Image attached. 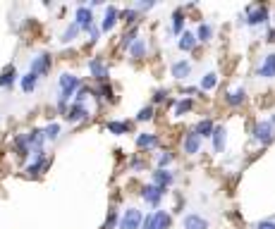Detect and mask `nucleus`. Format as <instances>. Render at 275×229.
<instances>
[{
  "mask_svg": "<svg viewBox=\"0 0 275 229\" xmlns=\"http://www.w3.org/2000/svg\"><path fill=\"white\" fill-rule=\"evenodd\" d=\"M254 141L261 146H270L275 141V127L270 124V119H261L254 124Z\"/></svg>",
  "mask_w": 275,
  "mask_h": 229,
  "instance_id": "f257e3e1",
  "label": "nucleus"
},
{
  "mask_svg": "<svg viewBox=\"0 0 275 229\" xmlns=\"http://www.w3.org/2000/svg\"><path fill=\"white\" fill-rule=\"evenodd\" d=\"M268 19H270V12H268L266 5H251L247 10V22L249 27H261V24H266Z\"/></svg>",
  "mask_w": 275,
  "mask_h": 229,
  "instance_id": "f03ea898",
  "label": "nucleus"
},
{
  "mask_svg": "<svg viewBox=\"0 0 275 229\" xmlns=\"http://www.w3.org/2000/svg\"><path fill=\"white\" fill-rule=\"evenodd\" d=\"M141 222H144V215L139 208H127L120 217V229H141Z\"/></svg>",
  "mask_w": 275,
  "mask_h": 229,
  "instance_id": "7ed1b4c3",
  "label": "nucleus"
},
{
  "mask_svg": "<svg viewBox=\"0 0 275 229\" xmlns=\"http://www.w3.org/2000/svg\"><path fill=\"white\" fill-rule=\"evenodd\" d=\"M50 64H53L50 53H38V55L31 60V69H29V72L36 74L38 79H41V77H46V74L50 72Z\"/></svg>",
  "mask_w": 275,
  "mask_h": 229,
  "instance_id": "20e7f679",
  "label": "nucleus"
},
{
  "mask_svg": "<svg viewBox=\"0 0 275 229\" xmlns=\"http://www.w3.org/2000/svg\"><path fill=\"white\" fill-rule=\"evenodd\" d=\"M163 196H165V189H160L156 184H146V186L141 189V198H144L151 208H158L160 201H163Z\"/></svg>",
  "mask_w": 275,
  "mask_h": 229,
  "instance_id": "39448f33",
  "label": "nucleus"
},
{
  "mask_svg": "<svg viewBox=\"0 0 275 229\" xmlns=\"http://www.w3.org/2000/svg\"><path fill=\"white\" fill-rule=\"evenodd\" d=\"M74 24L79 27V31H89V29L96 24L93 12L86 8V5H79V8H77V15H74Z\"/></svg>",
  "mask_w": 275,
  "mask_h": 229,
  "instance_id": "423d86ee",
  "label": "nucleus"
},
{
  "mask_svg": "<svg viewBox=\"0 0 275 229\" xmlns=\"http://www.w3.org/2000/svg\"><path fill=\"white\" fill-rule=\"evenodd\" d=\"M89 115H91V112H89V108H86V105H82V103H74L72 108L67 110L65 119H67L70 124H77V122H86V119H89Z\"/></svg>",
  "mask_w": 275,
  "mask_h": 229,
  "instance_id": "0eeeda50",
  "label": "nucleus"
},
{
  "mask_svg": "<svg viewBox=\"0 0 275 229\" xmlns=\"http://www.w3.org/2000/svg\"><path fill=\"white\" fill-rule=\"evenodd\" d=\"M182 148L187 156H196V153L201 150V136H199L194 129L187 131V134H184V141H182Z\"/></svg>",
  "mask_w": 275,
  "mask_h": 229,
  "instance_id": "6e6552de",
  "label": "nucleus"
},
{
  "mask_svg": "<svg viewBox=\"0 0 275 229\" xmlns=\"http://www.w3.org/2000/svg\"><path fill=\"white\" fill-rule=\"evenodd\" d=\"M89 72H91V77L96 79V82H108V67H105V62H103L101 57H93V60H89Z\"/></svg>",
  "mask_w": 275,
  "mask_h": 229,
  "instance_id": "1a4fd4ad",
  "label": "nucleus"
},
{
  "mask_svg": "<svg viewBox=\"0 0 275 229\" xmlns=\"http://www.w3.org/2000/svg\"><path fill=\"white\" fill-rule=\"evenodd\" d=\"M258 77L261 79H275V53H268L263 62L258 64Z\"/></svg>",
  "mask_w": 275,
  "mask_h": 229,
  "instance_id": "9d476101",
  "label": "nucleus"
},
{
  "mask_svg": "<svg viewBox=\"0 0 275 229\" xmlns=\"http://www.w3.org/2000/svg\"><path fill=\"white\" fill-rule=\"evenodd\" d=\"M175 182V174L170 170H156V172L151 174V184H156L160 189H168V186H173Z\"/></svg>",
  "mask_w": 275,
  "mask_h": 229,
  "instance_id": "9b49d317",
  "label": "nucleus"
},
{
  "mask_svg": "<svg viewBox=\"0 0 275 229\" xmlns=\"http://www.w3.org/2000/svg\"><path fill=\"white\" fill-rule=\"evenodd\" d=\"M182 229H208V220L196 212H189V215H184Z\"/></svg>",
  "mask_w": 275,
  "mask_h": 229,
  "instance_id": "f8f14e48",
  "label": "nucleus"
},
{
  "mask_svg": "<svg viewBox=\"0 0 275 229\" xmlns=\"http://www.w3.org/2000/svg\"><path fill=\"white\" fill-rule=\"evenodd\" d=\"M213 153H223L225 150V143H228V129L225 127H215L213 129Z\"/></svg>",
  "mask_w": 275,
  "mask_h": 229,
  "instance_id": "ddd939ff",
  "label": "nucleus"
},
{
  "mask_svg": "<svg viewBox=\"0 0 275 229\" xmlns=\"http://www.w3.org/2000/svg\"><path fill=\"white\" fill-rule=\"evenodd\" d=\"M118 19H120V10L115 5H108L105 8V17L101 22V31H113V27L118 24Z\"/></svg>",
  "mask_w": 275,
  "mask_h": 229,
  "instance_id": "4468645a",
  "label": "nucleus"
},
{
  "mask_svg": "<svg viewBox=\"0 0 275 229\" xmlns=\"http://www.w3.org/2000/svg\"><path fill=\"white\" fill-rule=\"evenodd\" d=\"M170 74H173L175 79H187L189 74H192V62L189 60H177V62H173V67H170Z\"/></svg>",
  "mask_w": 275,
  "mask_h": 229,
  "instance_id": "2eb2a0df",
  "label": "nucleus"
},
{
  "mask_svg": "<svg viewBox=\"0 0 275 229\" xmlns=\"http://www.w3.org/2000/svg\"><path fill=\"white\" fill-rule=\"evenodd\" d=\"M151 229H170V212L165 210L151 212Z\"/></svg>",
  "mask_w": 275,
  "mask_h": 229,
  "instance_id": "dca6fc26",
  "label": "nucleus"
},
{
  "mask_svg": "<svg viewBox=\"0 0 275 229\" xmlns=\"http://www.w3.org/2000/svg\"><path fill=\"white\" fill-rule=\"evenodd\" d=\"M225 101H228L230 108H239V105H244V103H247V89L239 86V89H235V91H230Z\"/></svg>",
  "mask_w": 275,
  "mask_h": 229,
  "instance_id": "f3484780",
  "label": "nucleus"
},
{
  "mask_svg": "<svg viewBox=\"0 0 275 229\" xmlns=\"http://www.w3.org/2000/svg\"><path fill=\"white\" fill-rule=\"evenodd\" d=\"M15 82H17V69H15V64H8L0 72V89H10V86H15Z\"/></svg>",
  "mask_w": 275,
  "mask_h": 229,
  "instance_id": "a211bd4d",
  "label": "nucleus"
},
{
  "mask_svg": "<svg viewBox=\"0 0 275 229\" xmlns=\"http://www.w3.org/2000/svg\"><path fill=\"white\" fill-rule=\"evenodd\" d=\"M196 34H192V31H184L182 36H180V41H177V48L182 50V53H192L194 48H196Z\"/></svg>",
  "mask_w": 275,
  "mask_h": 229,
  "instance_id": "6ab92c4d",
  "label": "nucleus"
},
{
  "mask_svg": "<svg viewBox=\"0 0 275 229\" xmlns=\"http://www.w3.org/2000/svg\"><path fill=\"white\" fill-rule=\"evenodd\" d=\"M170 29H173L175 36H182L184 34V10L177 8L173 12V22H170Z\"/></svg>",
  "mask_w": 275,
  "mask_h": 229,
  "instance_id": "aec40b11",
  "label": "nucleus"
},
{
  "mask_svg": "<svg viewBox=\"0 0 275 229\" xmlns=\"http://www.w3.org/2000/svg\"><path fill=\"white\" fill-rule=\"evenodd\" d=\"M158 143H160V138H158V134H139V136H137V148H141V150H148V148H156Z\"/></svg>",
  "mask_w": 275,
  "mask_h": 229,
  "instance_id": "412c9836",
  "label": "nucleus"
},
{
  "mask_svg": "<svg viewBox=\"0 0 275 229\" xmlns=\"http://www.w3.org/2000/svg\"><path fill=\"white\" fill-rule=\"evenodd\" d=\"M127 50H129V55L134 57V60H141V57H146L148 46H146V41H144V38H137V41H134Z\"/></svg>",
  "mask_w": 275,
  "mask_h": 229,
  "instance_id": "4be33fe9",
  "label": "nucleus"
},
{
  "mask_svg": "<svg viewBox=\"0 0 275 229\" xmlns=\"http://www.w3.org/2000/svg\"><path fill=\"white\" fill-rule=\"evenodd\" d=\"M110 134H115V136H122V134H127L129 131V122H122V119H110L108 124H105Z\"/></svg>",
  "mask_w": 275,
  "mask_h": 229,
  "instance_id": "5701e85b",
  "label": "nucleus"
},
{
  "mask_svg": "<svg viewBox=\"0 0 275 229\" xmlns=\"http://www.w3.org/2000/svg\"><path fill=\"white\" fill-rule=\"evenodd\" d=\"M213 129H215L213 119H201V122L194 127V131H196V134H199L201 138H211V136H213Z\"/></svg>",
  "mask_w": 275,
  "mask_h": 229,
  "instance_id": "b1692460",
  "label": "nucleus"
},
{
  "mask_svg": "<svg viewBox=\"0 0 275 229\" xmlns=\"http://www.w3.org/2000/svg\"><path fill=\"white\" fill-rule=\"evenodd\" d=\"M215 86H218V74H215V72H206V74H203L199 89H201V91H213Z\"/></svg>",
  "mask_w": 275,
  "mask_h": 229,
  "instance_id": "393cba45",
  "label": "nucleus"
},
{
  "mask_svg": "<svg viewBox=\"0 0 275 229\" xmlns=\"http://www.w3.org/2000/svg\"><path fill=\"white\" fill-rule=\"evenodd\" d=\"M211 38H213V27L208 24V22H201V24H199V29H196V41L208 43Z\"/></svg>",
  "mask_w": 275,
  "mask_h": 229,
  "instance_id": "a878e982",
  "label": "nucleus"
},
{
  "mask_svg": "<svg viewBox=\"0 0 275 229\" xmlns=\"http://www.w3.org/2000/svg\"><path fill=\"white\" fill-rule=\"evenodd\" d=\"M36 82H38L36 74L27 72L24 77H22V79H19V86H22V91H24V93H31L34 89H36Z\"/></svg>",
  "mask_w": 275,
  "mask_h": 229,
  "instance_id": "bb28decb",
  "label": "nucleus"
},
{
  "mask_svg": "<svg viewBox=\"0 0 275 229\" xmlns=\"http://www.w3.org/2000/svg\"><path fill=\"white\" fill-rule=\"evenodd\" d=\"M194 108V101L192 98H182V101H177L175 103V117H182V115H187V112H192Z\"/></svg>",
  "mask_w": 275,
  "mask_h": 229,
  "instance_id": "cd10ccee",
  "label": "nucleus"
},
{
  "mask_svg": "<svg viewBox=\"0 0 275 229\" xmlns=\"http://www.w3.org/2000/svg\"><path fill=\"white\" fill-rule=\"evenodd\" d=\"M93 96H96V98H98V96H103V98H105L108 103H115V101H118V98H115V91H113V86H110L108 82H103L101 86H98V91H93Z\"/></svg>",
  "mask_w": 275,
  "mask_h": 229,
  "instance_id": "c85d7f7f",
  "label": "nucleus"
},
{
  "mask_svg": "<svg viewBox=\"0 0 275 229\" xmlns=\"http://www.w3.org/2000/svg\"><path fill=\"white\" fill-rule=\"evenodd\" d=\"M77 36H79V27H77V24L72 22V24H70V27L63 31V36H60V43H72Z\"/></svg>",
  "mask_w": 275,
  "mask_h": 229,
  "instance_id": "c756f323",
  "label": "nucleus"
},
{
  "mask_svg": "<svg viewBox=\"0 0 275 229\" xmlns=\"http://www.w3.org/2000/svg\"><path fill=\"white\" fill-rule=\"evenodd\" d=\"M43 170H48V160H46V158H41V160H34V165L27 167L29 177H38V174L43 172Z\"/></svg>",
  "mask_w": 275,
  "mask_h": 229,
  "instance_id": "7c9ffc66",
  "label": "nucleus"
},
{
  "mask_svg": "<svg viewBox=\"0 0 275 229\" xmlns=\"http://www.w3.org/2000/svg\"><path fill=\"white\" fill-rule=\"evenodd\" d=\"M137 38H139V27H132L127 34H125V38L120 41V46H122V48H129L132 43H134V41H137Z\"/></svg>",
  "mask_w": 275,
  "mask_h": 229,
  "instance_id": "2f4dec72",
  "label": "nucleus"
},
{
  "mask_svg": "<svg viewBox=\"0 0 275 229\" xmlns=\"http://www.w3.org/2000/svg\"><path fill=\"white\" fill-rule=\"evenodd\" d=\"M60 134H63V129H60V124H58V122H50V124L43 129V136L50 138V141H55V138L60 136Z\"/></svg>",
  "mask_w": 275,
  "mask_h": 229,
  "instance_id": "473e14b6",
  "label": "nucleus"
},
{
  "mask_svg": "<svg viewBox=\"0 0 275 229\" xmlns=\"http://www.w3.org/2000/svg\"><path fill=\"white\" fill-rule=\"evenodd\" d=\"M120 19H125L127 24H134L139 19V12L134 8H127V10H120Z\"/></svg>",
  "mask_w": 275,
  "mask_h": 229,
  "instance_id": "72a5a7b5",
  "label": "nucleus"
},
{
  "mask_svg": "<svg viewBox=\"0 0 275 229\" xmlns=\"http://www.w3.org/2000/svg\"><path fill=\"white\" fill-rule=\"evenodd\" d=\"M175 160V156L173 153H170V150H163V153H160V156H158V170H168V165H170V163H173Z\"/></svg>",
  "mask_w": 275,
  "mask_h": 229,
  "instance_id": "f704fd0d",
  "label": "nucleus"
},
{
  "mask_svg": "<svg viewBox=\"0 0 275 229\" xmlns=\"http://www.w3.org/2000/svg\"><path fill=\"white\" fill-rule=\"evenodd\" d=\"M153 119V105H146L137 112V122H151Z\"/></svg>",
  "mask_w": 275,
  "mask_h": 229,
  "instance_id": "c9c22d12",
  "label": "nucleus"
},
{
  "mask_svg": "<svg viewBox=\"0 0 275 229\" xmlns=\"http://www.w3.org/2000/svg\"><path fill=\"white\" fill-rule=\"evenodd\" d=\"M118 224H120L118 210H110L108 212V220H105V224H103V229H118Z\"/></svg>",
  "mask_w": 275,
  "mask_h": 229,
  "instance_id": "e433bc0d",
  "label": "nucleus"
},
{
  "mask_svg": "<svg viewBox=\"0 0 275 229\" xmlns=\"http://www.w3.org/2000/svg\"><path fill=\"white\" fill-rule=\"evenodd\" d=\"M89 41H91V43H96V41H98V38H101V27H98V24H93L91 29H89Z\"/></svg>",
  "mask_w": 275,
  "mask_h": 229,
  "instance_id": "4c0bfd02",
  "label": "nucleus"
},
{
  "mask_svg": "<svg viewBox=\"0 0 275 229\" xmlns=\"http://www.w3.org/2000/svg\"><path fill=\"white\" fill-rule=\"evenodd\" d=\"M129 167H132V170H144V167H146V163H144V160H141V158H132V160H129Z\"/></svg>",
  "mask_w": 275,
  "mask_h": 229,
  "instance_id": "58836bf2",
  "label": "nucleus"
},
{
  "mask_svg": "<svg viewBox=\"0 0 275 229\" xmlns=\"http://www.w3.org/2000/svg\"><path fill=\"white\" fill-rule=\"evenodd\" d=\"M165 98H168V91H165V89H158V91L153 93V103H163Z\"/></svg>",
  "mask_w": 275,
  "mask_h": 229,
  "instance_id": "ea45409f",
  "label": "nucleus"
},
{
  "mask_svg": "<svg viewBox=\"0 0 275 229\" xmlns=\"http://www.w3.org/2000/svg\"><path fill=\"white\" fill-rule=\"evenodd\" d=\"M151 8H156V3H137V5H134L137 12H146V10H151Z\"/></svg>",
  "mask_w": 275,
  "mask_h": 229,
  "instance_id": "a19ab883",
  "label": "nucleus"
},
{
  "mask_svg": "<svg viewBox=\"0 0 275 229\" xmlns=\"http://www.w3.org/2000/svg\"><path fill=\"white\" fill-rule=\"evenodd\" d=\"M256 229H275V220H261L256 224Z\"/></svg>",
  "mask_w": 275,
  "mask_h": 229,
  "instance_id": "79ce46f5",
  "label": "nucleus"
},
{
  "mask_svg": "<svg viewBox=\"0 0 275 229\" xmlns=\"http://www.w3.org/2000/svg\"><path fill=\"white\" fill-rule=\"evenodd\" d=\"M199 91H201V89H194V86H189V89H184V93H187V96H196Z\"/></svg>",
  "mask_w": 275,
  "mask_h": 229,
  "instance_id": "37998d69",
  "label": "nucleus"
},
{
  "mask_svg": "<svg viewBox=\"0 0 275 229\" xmlns=\"http://www.w3.org/2000/svg\"><path fill=\"white\" fill-rule=\"evenodd\" d=\"M268 41H275V29H270V31H268Z\"/></svg>",
  "mask_w": 275,
  "mask_h": 229,
  "instance_id": "c03bdc74",
  "label": "nucleus"
},
{
  "mask_svg": "<svg viewBox=\"0 0 275 229\" xmlns=\"http://www.w3.org/2000/svg\"><path fill=\"white\" fill-rule=\"evenodd\" d=\"M270 124H273V127H275V112H273V117H270Z\"/></svg>",
  "mask_w": 275,
  "mask_h": 229,
  "instance_id": "a18cd8bd",
  "label": "nucleus"
}]
</instances>
